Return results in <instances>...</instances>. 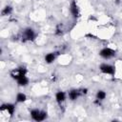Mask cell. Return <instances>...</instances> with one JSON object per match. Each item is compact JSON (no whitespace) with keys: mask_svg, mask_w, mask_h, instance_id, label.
<instances>
[{"mask_svg":"<svg viewBox=\"0 0 122 122\" xmlns=\"http://www.w3.org/2000/svg\"><path fill=\"white\" fill-rule=\"evenodd\" d=\"M54 59H55V54L54 53H48L45 56V60H46L47 63H51V62H53Z\"/></svg>","mask_w":122,"mask_h":122,"instance_id":"11","label":"cell"},{"mask_svg":"<svg viewBox=\"0 0 122 122\" xmlns=\"http://www.w3.org/2000/svg\"><path fill=\"white\" fill-rule=\"evenodd\" d=\"M105 97H106L105 92H103V91H98V92H97V93H96V98H97V99L103 100V99H105Z\"/></svg>","mask_w":122,"mask_h":122,"instance_id":"13","label":"cell"},{"mask_svg":"<svg viewBox=\"0 0 122 122\" xmlns=\"http://www.w3.org/2000/svg\"><path fill=\"white\" fill-rule=\"evenodd\" d=\"M26 72H27L26 69H24V68H19V69H15V70H13V71H11L10 75H11L12 78H14V79L17 80V79H19L20 77L25 76V75H26Z\"/></svg>","mask_w":122,"mask_h":122,"instance_id":"2","label":"cell"},{"mask_svg":"<svg viewBox=\"0 0 122 122\" xmlns=\"http://www.w3.org/2000/svg\"><path fill=\"white\" fill-rule=\"evenodd\" d=\"M55 98H56V101L58 103H61L66 99V94H65L64 92H58L55 95Z\"/></svg>","mask_w":122,"mask_h":122,"instance_id":"8","label":"cell"},{"mask_svg":"<svg viewBox=\"0 0 122 122\" xmlns=\"http://www.w3.org/2000/svg\"><path fill=\"white\" fill-rule=\"evenodd\" d=\"M99 54H100L103 58L109 59V58L114 56L115 52H114V51H112V50L110 49V48H105V49H103V50L100 51V53H99Z\"/></svg>","mask_w":122,"mask_h":122,"instance_id":"3","label":"cell"},{"mask_svg":"<svg viewBox=\"0 0 122 122\" xmlns=\"http://www.w3.org/2000/svg\"><path fill=\"white\" fill-rule=\"evenodd\" d=\"M7 111L10 114H12L14 112V106L12 104H4L1 106V111Z\"/></svg>","mask_w":122,"mask_h":122,"instance_id":"6","label":"cell"},{"mask_svg":"<svg viewBox=\"0 0 122 122\" xmlns=\"http://www.w3.org/2000/svg\"><path fill=\"white\" fill-rule=\"evenodd\" d=\"M17 82H18V84L20 85V86H26V85H28V83H29V79L26 77V75L25 76H22V77H20L19 79H17Z\"/></svg>","mask_w":122,"mask_h":122,"instance_id":"10","label":"cell"},{"mask_svg":"<svg viewBox=\"0 0 122 122\" xmlns=\"http://www.w3.org/2000/svg\"><path fill=\"white\" fill-rule=\"evenodd\" d=\"M27 99V96H26V94H24V93H18L17 94V96H16V101L17 102H24L25 100Z\"/></svg>","mask_w":122,"mask_h":122,"instance_id":"12","label":"cell"},{"mask_svg":"<svg viewBox=\"0 0 122 122\" xmlns=\"http://www.w3.org/2000/svg\"><path fill=\"white\" fill-rule=\"evenodd\" d=\"M30 115L35 121H43L47 117V113L45 112H41L39 110H32L30 112Z\"/></svg>","mask_w":122,"mask_h":122,"instance_id":"1","label":"cell"},{"mask_svg":"<svg viewBox=\"0 0 122 122\" xmlns=\"http://www.w3.org/2000/svg\"><path fill=\"white\" fill-rule=\"evenodd\" d=\"M79 94H80L79 91H77V90H72V91H71V92H69V97H70L71 100H75V99L79 96Z\"/></svg>","mask_w":122,"mask_h":122,"instance_id":"9","label":"cell"},{"mask_svg":"<svg viewBox=\"0 0 122 122\" xmlns=\"http://www.w3.org/2000/svg\"><path fill=\"white\" fill-rule=\"evenodd\" d=\"M35 34H34V31L31 30V29H27L25 31H24V40H33Z\"/></svg>","mask_w":122,"mask_h":122,"instance_id":"5","label":"cell"},{"mask_svg":"<svg viewBox=\"0 0 122 122\" xmlns=\"http://www.w3.org/2000/svg\"><path fill=\"white\" fill-rule=\"evenodd\" d=\"M11 10H12L11 7L7 6V7H5L4 10H2V15H8V14H10V13L11 12Z\"/></svg>","mask_w":122,"mask_h":122,"instance_id":"14","label":"cell"},{"mask_svg":"<svg viewBox=\"0 0 122 122\" xmlns=\"http://www.w3.org/2000/svg\"><path fill=\"white\" fill-rule=\"evenodd\" d=\"M71 12L74 17H77L79 15V10H78V7L76 5L75 2H72L71 4Z\"/></svg>","mask_w":122,"mask_h":122,"instance_id":"7","label":"cell"},{"mask_svg":"<svg viewBox=\"0 0 122 122\" xmlns=\"http://www.w3.org/2000/svg\"><path fill=\"white\" fill-rule=\"evenodd\" d=\"M99 69L103 73H106V74H113L114 73V68L109 64H102Z\"/></svg>","mask_w":122,"mask_h":122,"instance_id":"4","label":"cell"}]
</instances>
